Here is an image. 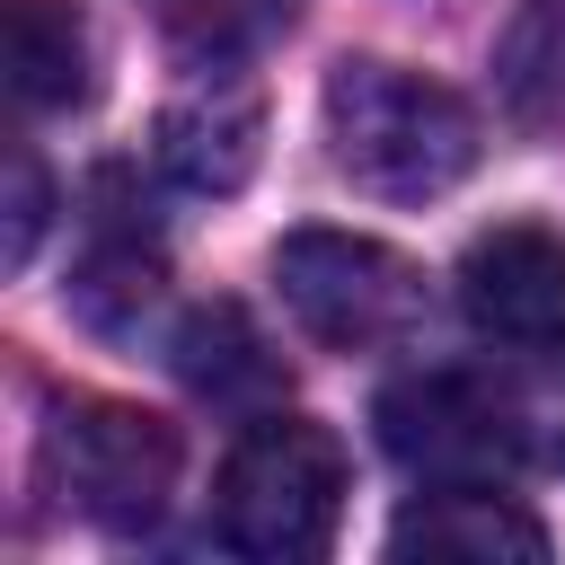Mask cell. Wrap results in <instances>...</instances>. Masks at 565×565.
<instances>
[{
  "mask_svg": "<svg viewBox=\"0 0 565 565\" xmlns=\"http://www.w3.org/2000/svg\"><path fill=\"white\" fill-rule=\"evenodd\" d=\"M150 150H159V177L168 185H185V194H238L256 177V150H265V106H256L247 79L203 71L194 88H177L159 106Z\"/></svg>",
  "mask_w": 565,
  "mask_h": 565,
  "instance_id": "obj_7",
  "label": "cell"
},
{
  "mask_svg": "<svg viewBox=\"0 0 565 565\" xmlns=\"http://www.w3.org/2000/svg\"><path fill=\"white\" fill-rule=\"evenodd\" d=\"M274 282H282V309L300 318V335H318L335 353L397 344L424 318V274L397 247L353 238V230H291L274 247Z\"/></svg>",
  "mask_w": 565,
  "mask_h": 565,
  "instance_id": "obj_5",
  "label": "cell"
},
{
  "mask_svg": "<svg viewBox=\"0 0 565 565\" xmlns=\"http://www.w3.org/2000/svg\"><path fill=\"white\" fill-rule=\"evenodd\" d=\"M168 362H177V380L203 388L212 406H238V397H265V388H274V353H265V335L247 327L238 300H203V309H185Z\"/></svg>",
  "mask_w": 565,
  "mask_h": 565,
  "instance_id": "obj_10",
  "label": "cell"
},
{
  "mask_svg": "<svg viewBox=\"0 0 565 565\" xmlns=\"http://www.w3.org/2000/svg\"><path fill=\"white\" fill-rule=\"evenodd\" d=\"M459 309L486 344L565 353V238L539 221H503L459 256Z\"/></svg>",
  "mask_w": 565,
  "mask_h": 565,
  "instance_id": "obj_6",
  "label": "cell"
},
{
  "mask_svg": "<svg viewBox=\"0 0 565 565\" xmlns=\"http://www.w3.org/2000/svg\"><path fill=\"white\" fill-rule=\"evenodd\" d=\"M177 424L124 397H62L44 424V477L97 530H150L177 486Z\"/></svg>",
  "mask_w": 565,
  "mask_h": 565,
  "instance_id": "obj_3",
  "label": "cell"
},
{
  "mask_svg": "<svg viewBox=\"0 0 565 565\" xmlns=\"http://www.w3.org/2000/svg\"><path fill=\"white\" fill-rule=\"evenodd\" d=\"M9 88L26 115H62L97 88V44L71 0H9Z\"/></svg>",
  "mask_w": 565,
  "mask_h": 565,
  "instance_id": "obj_9",
  "label": "cell"
},
{
  "mask_svg": "<svg viewBox=\"0 0 565 565\" xmlns=\"http://www.w3.org/2000/svg\"><path fill=\"white\" fill-rule=\"evenodd\" d=\"M44 212H53V194H44V168H35V150H9V265H26V256H35V238H44Z\"/></svg>",
  "mask_w": 565,
  "mask_h": 565,
  "instance_id": "obj_12",
  "label": "cell"
},
{
  "mask_svg": "<svg viewBox=\"0 0 565 565\" xmlns=\"http://www.w3.org/2000/svg\"><path fill=\"white\" fill-rule=\"evenodd\" d=\"M318 124H327V159L380 203L450 194L486 150L468 97H450L441 79H415L397 62H335L318 88Z\"/></svg>",
  "mask_w": 565,
  "mask_h": 565,
  "instance_id": "obj_1",
  "label": "cell"
},
{
  "mask_svg": "<svg viewBox=\"0 0 565 565\" xmlns=\"http://www.w3.org/2000/svg\"><path fill=\"white\" fill-rule=\"evenodd\" d=\"M388 556H450V565H539L547 530L494 494V486H424V503H406L388 521Z\"/></svg>",
  "mask_w": 565,
  "mask_h": 565,
  "instance_id": "obj_8",
  "label": "cell"
},
{
  "mask_svg": "<svg viewBox=\"0 0 565 565\" xmlns=\"http://www.w3.org/2000/svg\"><path fill=\"white\" fill-rule=\"evenodd\" d=\"M371 424H380V450L415 486H494L530 450L521 406L486 371H406L380 388Z\"/></svg>",
  "mask_w": 565,
  "mask_h": 565,
  "instance_id": "obj_4",
  "label": "cell"
},
{
  "mask_svg": "<svg viewBox=\"0 0 565 565\" xmlns=\"http://www.w3.org/2000/svg\"><path fill=\"white\" fill-rule=\"evenodd\" d=\"M159 282H168L159 238H150V230H106V238L88 247L79 282H71V309H79L88 327H106V335H132V327L159 309Z\"/></svg>",
  "mask_w": 565,
  "mask_h": 565,
  "instance_id": "obj_11",
  "label": "cell"
},
{
  "mask_svg": "<svg viewBox=\"0 0 565 565\" xmlns=\"http://www.w3.org/2000/svg\"><path fill=\"white\" fill-rule=\"evenodd\" d=\"M212 512H221V547L256 565L327 556L344 521V441L309 415H256L221 459Z\"/></svg>",
  "mask_w": 565,
  "mask_h": 565,
  "instance_id": "obj_2",
  "label": "cell"
}]
</instances>
